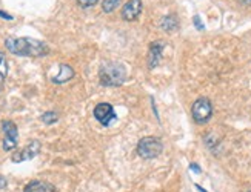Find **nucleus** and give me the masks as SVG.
<instances>
[{"label": "nucleus", "mask_w": 251, "mask_h": 192, "mask_svg": "<svg viewBox=\"0 0 251 192\" xmlns=\"http://www.w3.org/2000/svg\"><path fill=\"white\" fill-rule=\"evenodd\" d=\"M2 129H3V134H5L3 149H5V151H13V149L17 146V138H19L17 126L11 120H5L2 123Z\"/></svg>", "instance_id": "obj_7"}, {"label": "nucleus", "mask_w": 251, "mask_h": 192, "mask_svg": "<svg viewBox=\"0 0 251 192\" xmlns=\"http://www.w3.org/2000/svg\"><path fill=\"white\" fill-rule=\"evenodd\" d=\"M24 192H56L52 185L47 183V181L40 180H32L31 183H28L24 189Z\"/></svg>", "instance_id": "obj_11"}, {"label": "nucleus", "mask_w": 251, "mask_h": 192, "mask_svg": "<svg viewBox=\"0 0 251 192\" xmlns=\"http://www.w3.org/2000/svg\"><path fill=\"white\" fill-rule=\"evenodd\" d=\"M162 51H163V42H154L150 46V54H148V68L152 69L159 65L160 57H162Z\"/></svg>", "instance_id": "obj_9"}, {"label": "nucleus", "mask_w": 251, "mask_h": 192, "mask_svg": "<svg viewBox=\"0 0 251 192\" xmlns=\"http://www.w3.org/2000/svg\"><path fill=\"white\" fill-rule=\"evenodd\" d=\"M126 79V69L122 63H103L99 71V80L103 86H121Z\"/></svg>", "instance_id": "obj_2"}, {"label": "nucleus", "mask_w": 251, "mask_h": 192, "mask_svg": "<svg viewBox=\"0 0 251 192\" xmlns=\"http://www.w3.org/2000/svg\"><path fill=\"white\" fill-rule=\"evenodd\" d=\"M40 120H42L43 123H47V125H51V123H56V122L59 120V115H57L56 112L50 111V112H45V114H42Z\"/></svg>", "instance_id": "obj_13"}, {"label": "nucleus", "mask_w": 251, "mask_h": 192, "mask_svg": "<svg viewBox=\"0 0 251 192\" xmlns=\"http://www.w3.org/2000/svg\"><path fill=\"white\" fill-rule=\"evenodd\" d=\"M248 192H251V191H248Z\"/></svg>", "instance_id": "obj_21"}, {"label": "nucleus", "mask_w": 251, "mask_h": 192, "mask_svg": "<svg viewBox=\"0 0 251 192\" xmlns=\"http://www.w3.org/2000/svg\"><path fill=\"white\" fill-rule=\"evenodd\" d=\"M5 74L3 72H0V89H2V86H3V82H5Z\"/></svg>", "instance_id": "obj_19"}, {"label": "nucleus", "mask_w": 251, "mask_h": 192, "mask_svg": "<svg viewBox=\"0 0 251 192\" xmlns=\"http://www.w3.org/2000/svg\"><path fill=\"white\" fill-rule=\"evenodd\" d=\"M6 185H8L6 178H5V177H2V175H0V189H5V188H6Z\"/></svg>", "instance_id": "obj_18"}, {"label": "nucleus", "mask_w": 251, "mask_h": 192, "mask_svg": "<svg viewBox=\"0 0 251 192\" xmlns=\"http://www.w3.org/2000/svg\"><path fill=\"white\" fill-rule=\"evenodd\" d=\"M5 46L9 52L20 57H43L50 52L47 43L31 37H8Z\"/></svg>", "instance_id": "obj_1"}, {"label": "nucleus", "mask_w": 251, "mask_h": 192, "mask_svg": "<svg viewBox=\"0 0 251 192\" xmlns=\"http://www.w3.org/2000/svg\"><path fill=\"white\" fill-rule=\"evenodd\" d=\"M191 114H193V119L196 123H206L213 115V105L208 99H198L193 103V108H191Z\"/></svg>", "instance_id": "obj_4"}, {"label": "nucleus", "mask_w": 251, "mask_h": 192, "mask_svg": "<svg viewBox=\"0 0 251 192\" xmlns=\"http://www.w3.org/2000/svg\"><path fill=\"white\" fill-rule=\"evenodd\" d=\"M163 145L156 137H144L137 145V154L142 158H156L162 154Z\"/></svg>", "instance_id": "obj_3"}, {"label": "nucleus", "mask_w": 251, "mask_h": 192, "mask_svg": "<svg viewBox=\"0 0 251 192\" xmlns=\"http://www.w3.org/2000/svg\"><path fill=\"white\" fill-rule=\"evenodd\" d=\"M119 3H121V0H103L102 8H103L105 13H113L114 9L119 6Z\"/></svg>", "instance_id": "obj_14"}, {"label": "nucleus", "mask_w": 251, "mask_h": 192, "mask_svg": "<svg viewBox=\"0 0 251 192\" xmlns=\"http://www.w3.org/2000/svg\"><path fill=\"white\" fill-rule=\"evenodd\" d=\"M73 77H74V69L70 65H60L57 74L51 80H52V83H56V85H62V83L70 82Z\"/></svg>", "instance_id": "obj_10"}, {"label": "nucleus", "mask_w": 251, "mask_h": 192, "mask_svg": "<svg viewBox=\"0 0 251 192\" xmlns=\"http://www.w3.org/2000/svg\"><path fill=\"white\" fill-rule=\"evenodd\" d=\"M40 149H42L40 142L32 140L25 148H22L20 151L14 152V155L11 157V160H13L14 163H22V162H25V160H31V158H34L36 155H39Z\"/></svg>", "instance_id": "obj_6"}, {"label": "nucleus", "mask_w": 251, "mask_h": 192, "mask_svg": "<svg viewBox=\"0 0 251 192\" xmlns=\"http://www.w3.org/2000/svg\"><path fill=\"white\" fill-rule=\"evenodd\" d=\"M160 26H162V29L168 31V33H173V31H176L179 28V20H177V17L174 16V14L167 16V17L162 19Z\"/></svg>", "instance_id": "obj_12"}, {"label": "nucleus", "mask_w": 251, "mask_h": 192, "mask_svg": "<svg viewBox=\"0 0 251 192\" xmlns=\"http://www.w3.org/2000/svg\"><path fill=\"white\" fill-rule=\"evenodd\" d=\"M142 13V0H128L122 8V19L126 22H133Z\"/></svg>", "instance_id": "obj_8"}, {"label": "nucleus", "mask_w": 251, "mask_h": 192, "mask_svg": "<svg viewBox=\"0 0 251 192\" xmlns=\"http://www.w3.org/2000/svg\"><path fill=\"white\" fill-rule=\"evenodd\" d=\"M94 119L103 126H110L116 120V112L114 108L110 103H99L94 108Z\"/></svg>", "instance_id": "obj_5"}, {"label": "nucleus", "mask_w": 251, "mask_h": 192, "mask_svg": "<svg viewBox=\"0 0 251 192\" xmlns=\"http://www.w3.org/2000/svg\"><path fill=\"white\" fill-rule=\"evenodd\" d=\"M0 72H3L5 76L8 74V62H6V57L2 51H0Z\"/></svg>", "instance_id": "obj_15"}, {"label": "nucleus", "mask_w": 251, "mask_h": 192, "mask_svg": "<svg viewBox=\"0 0 251 192\" xmlns=\"http://www.w3.org/2000/svg\"><path fill=\"white\" fill-rule=\"evenodd\" d=\"M0 17H3V19H8V20H11V19H13V16H9V14H6V13H2V11H0Z\"/></svg>", "instance_id": "obj_20"}, {"label": "nucleus", "mask_w": 251, "mask_h": 192, "mask_svg": "<svg viewBox=\"0 0 251 192\" xmlns=\"http://www.w3.org/2000/svg\"><path fill=\"white\" fill-rule=\"evenodd\" d=\"M194 25H196V28H198V29H203L205 28L202 25V22H201V17L199 16H194Z\"/></svg>", "instance_id": "obj_17"}, {"label": "nucleus", "mask_w": 251, "mask_h": 192, "mask_svg": "<svg viewBox=\"0 0 251 192\" xmlns=\"http://www.w3.org/2000/svg\"><path fill=\"white\" fill-rule=\"evenodd\" d=\"M99 0H77V3H79V6H82V8H91V6H94Z\"/></svg>", "instance_id": "obj_16"}]
</instances>
